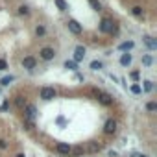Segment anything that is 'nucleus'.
<instances>
[{
    "label": "nucleus",
    "instance_id": "obj_22",
    "mask_svg": "<svg viewBox=\"0 0 157 157\" xmlns=\"http://www.w3.org/2000/svg\"><path fill=\"white\" fill-rule=\"evenodd\" d=\"M35 33H37V35H44V33H46V28H44V26H37V28H35Z\"/></svg>",
    "mask_w": 157,
    "mask_h": 157
},
{
    "label": "nucleus",
    "instance_id": "obj_4",
    "mask_svg": "<svg viewBox=\"0 0 157 157\" xmlns=\"http://www.w3.org/2000/svg\"><path fill=\"white\" fill-rule=\"evenodd\" d=\"M67 26H68V30L74 33V35H80L82 32H83V28H82V24L78 22V21H68L67 22Z\"/></svg>",
    "mask_w": 157,
    "mask_h": 157
},
{
    "label": "nucleus",
    "instance_id": "obj_17",
    "mask_svg": "<svg viewBox=\"0 0 157 157\" xmlns=\"http://www.w3.org/2000/svg\"><path fill=\"white\" fill-rule=\"evenodd\" d=\"M11 82H13V76H6V78H2V82H0V85H4V87H6V85H10Z\"/></svg>",
    "mask_w": 157,
    "mask_h": 157
},
{
    "label": "nucleus",
    "instance_id": "obj_27",
    "mask_svg": "<svg viewBox=\"0 0 157 157\" xmlns=\"http://www.w3.org/2000/svg\"><path fill=\"white\" fill-rule=\"evenodd\" d=\"M146 109H148V111H155V109H157V104H155V102H150V104L146 105Z\"/></svg>",
    "mask_w": 157,
    "mask_h": 157
},
{
    "label": "nucleus",
    "instance_id": "obj_21",
    "mask_svg": "<svg viewBox=\"0 0 157 157\" xmlns=\"http://www.w3.org/2000/svg\"><path fill=\"white\" fill-rule=\"evenodd\" d=\"M91 68H93V70H100V68H102V61H93V63H91Z\"/></svg>",
    "mask_w": 157,
    "mask_h": 157
},
{
    "label": "nucleus",
    "instance_id": "obj_28",
    "mask_svg": "<svg viewBox=\"0 0 157 157\" xmlns=\"http://www.w3.org/2000/svg\"><path fill=\"white\" fill-rule=\"evenodd\" d=\"M8 68V63H6V59H0V70H6Z\"/></svg>",
    "mask_w": 157,
    "mask_h": 157
},
{
    "label": "nucleus",
    "instance_id": "obj_3",
    "mask_svg": "<svg viewBox=\"0 0 157 157\" xmlns=\"http://www.w3.org/2000/svg\"><path fill=\"white\" fill-rule=\"evenodd\" d=\"M113 28H115V24H113L111 19H102V22H100V32H104V33H113Z\"/></svg>",
    "mask_w": 157,
    "mask_h": 157
},
{
    "label": "nucleus",
    "instance_id": "obj_23",
    "mask_svg": "<svg viewBox=\"0 0 157 157\" xmlns=\"http://www.w3.org/2000/svg\"><path fill=\"white\" fill-rule=\"evenodd\" d=\"M153 89V83L151 82H144V93H150Z\"/></svg>",
    "mask_w": 157,
    "mask_h": 157
},
{
    "label": "nucleus",
    "instance_id": "obj_10",
    "mask_svg": "<svg viewBox=\"0 0 157 157\" xmlns=\"http://www.w3.org/2000/svg\"><path fill=\"white\" fill-rule=\"evenodd\" d=\"M83 57H85V48H83V46H78V48L74 50V63H80Z\"/></svg>",
    "mask_w": 157,
    "mask_h": 157
},
{
    "label": "nucleus",
    "instance_id": "obj_14",
    "mask_svg": "<svg viewBox=\"0 0 157 157\" xmlns=\"http://www.w3.org/2000/svg\"><path fill=\"white\" fill-rule=\"evenodd\" d=\"M89 4L93 6V10H94V11H100V10H102V4L98 2V0H89Z\"/></svg>",
    "mask_w": 157,
    "mask_h": 157
},
{
    "label": "nucleus",
    "instance_id": "obj_29",
    "mask_svg": "<svg viewBox=\"0 0 157 157\" xmlns=\"http://www.w3.org/2000/svg\"><path fill=\"white\" fill-rule=\"evenodd\" d=\"M6 148H8V142L4 139H0V150H6Z\"/></svg>",
    "mask_w": 157,
    "mask_h": 157
},
{
    "label": "nucleus",
    "instance_id": "obj_13",
    "mask_svg": "<svg viewBox=\"0 0 157 157\" xmlns=\"http://www.w3.org/2000/svg\"><path fill=\"white\" fill-rule=\"evenodd\" d=\"M56 6H57L61 11H67V10H68V4L65 2V0H56Z\"/></svg>",
    "mask_w": 157,
    "mask_h": 157
},
{
    "label": "nucleus",
    "instance_id": "obj_31",
    "mask_svg": "<svg viewBox=\"0 0 157 157\" xmlns=\"http://www.w3.org/2000/svg\"><path fill=\"white\" fill-rule=\"evenodd\" d=\"M15 157H26V155H24V153H17Z\"/></svg>",
    "mask_w": 157,
    "mask_h": 157
},
{
    "label": "nucleus",
    "instance_id": "obj_24",
    "mask_svg": "<svg viewBox=\"0 0 157 157\" xmlns=\"http://www.w3.org/2000/svg\"><path fill=\"white\" fill-rule=\"evenodd\" d=\"M98 150H100V144H96V142L89 144V151H98Z\"/></svg>",
    "mask_w": 157,
    "mask_h": 157
},
{
    "label": "nucleus",
    "instance_id": "obj_16",
    "mask_svg": "<svg viewBox=\"0 0 157 157\" xmlns=\"http://www.w3.org/2000/svg\"><path fill=\"white\" fill-rule=\"evenodd\" d=\"M131 48H133V41H126L120 44V50H131Z\"/></svg>",
    "mask_w": 157,
    "mask_h": 157
},
{
    "label": "nucleus",
    "instance_id": "obj_32",
    "mask_svg": "<svg viewBox=\"0 0 157 157\" xmlns=\"http://www.w3.org/2000/svg\"><path fill=\"white\" fill-rule=\"evenodd\" d=\"M139 157H148V155H139Z\"/></svg>",
    "mask_w": 157,
    "mask_h": 157
},
{
    "label": "nucleus",
    "instance_id": "obj_25",
    "mask_svg": "<svg viewBox=\"0 0 157 157\" xmlns=\"http://www.w3.org/2000/svg\"><path fill=\"white\" fill-rule=\"evenodd\" d=\"M142 63H144L146 67H150V65H151V56H144V57H142Z\"/></svg>",
    "mask_w": 157,
    "mask_h": 157
},
{
    "label": "nucleus",
    "instance_id": "obj_20",
    "mask_svg": "<svg viewBox=\"0 0 157 157\" xmlns=\"http://www.w3.org/2000/svg\"><path fill=\"white\" fill-rule=\"evenodd\" d=\"M65 68H68V70H76V63H74V61H65Z\"/></svg>",
    "mask_w": 157,
    "mask_h": 157
},
{
    "label": "nucleus",
    "instance_id": "obj_6",
    "mask_svg": "<svg viewBox=\"0 0 157 157\" xmlns=\"http://www.w3.org/2000/svg\"><path fill=\"white\" fill-rule=\"evenodd\" d=\"M35 65H37V61H35V57H32V56H26V57L22 59V67H24L26 70H33Z\"/></svg>",
    "mask_w": 157,
    "mask_h": 157
},
{
    "label": "nucleus",
    "instance_id": "obj_9",
    "mask_svg": "<svg viewBox=\"0 0 157 157\" xmlns=\"http://www.w3.org/2000/svg\"><path fill=\"white\" fill-rule=\"evenodd\" d=\"M96 98H98L104 105H111V104H113V98H111L109 94H105V93H100V91H98V93H96Z\"/></svg>",
    "mask_w": 157,
    "mask_h": 157
},
{
    "label": "nucleus",
    "instance_id": "obj_8",
    "mask_svg": "<svg viewBox=\"0 0 157 157\" xmlns=\"http://www.w3.org/2000/svg\"><path fill=\"white\" fill-rule=\"evenodd\" d=\"M35 113H37V109H35L33 104L26 105V109H24V117H26V120H33V118H35Z\"/></svg>",
    "mask_w": 157,
    "mask_h": 157
},
{
    "label": "nucleus",
    "instance_id": "obj_30",
    "mask_svg": "<svg viewBox=\"0 0 157 157\" xmlns=\"http://www.w3.org/2000/svg\"><path fill=\"white\" fill-rule=\"evenodd\" d=\"M131 78H133V80H139V72H137V70L131 72Z\"/></svg>",
    "mask_w": 157,
    "mask_h": 157
},
{
    "label": "nucleus",
    "instance_id": "obj_15",
    "mask_svg": "<svg viewBox=\"0 0 157 157\" xmlns=\"http://www.w3.org/2000/svg\"><path fill=\"white\" fill-rule=\"evenodd\" d=\"M131 13H133V15H135V17H140V15H142V13H144V10H142V8H140V6H135V8H133V10H131Z\"/></svg>",
    "mask_w": 157,
    "mask_h": 157
},
{
    "label": "nucleus",
    "instance_id": "obj_7",
    "mask_svg": "<svg viewBox=\"0 0 157 157\" xmlns=\"http://www.w3.org/2000/svg\"><path fill=\"white\" fill-rule=\"evenodd\" d=\"M117 131V122L113 120V118H109L107 122H105V126H104V133L105 135H113Z\"/></svg>",
    "mask_w": 157,
    "mask_h": 157
},
{
    "label": "nucleus",
    "instance_id": "obj_19",
    "mask_svg": "<svg viewBox=\"0 0 157 157\" xmlns=\"http://www.w3.org/2000/svg\"><path fill=\"white\" fill-rule=\"evenodd\" d=\"M19 15H30L28 6H21V8H19Z\"/></svg>",
    "mask_w": 157,
    "mask_h": 157
},
{
    "label": "nucleus",
    "instance_id": "obj_12",
    "mask_svg": "<svg viewBox=\"0 0 157 157\" xmlns=\"http://www.w3.org/2000/svg\"><path fill=\"white\" fill-rule=\"evenodd\" d=\"M144 43H146V44H148V48H151V50H153V48H157V43L153 41V37H148V35H146V37H144Z\"/></svg>",
    "mask_w": 157,
    "mask_h": 157
},
{
    "label": "nucleus",
    "instance_id": "obj_2",
    "mask_svg": "<svg viewBox=\"0 0 157 157\" xmlns=\"http://www.w3.org/2000/svg\"><path fill=\"white\" fill-rule=\"evenodd\" d=\"M41 98H43L44 102L54 100V98H56V89H54V87H43V89H41Z\"/></svg>",
    "mask_w": 157,
    "mask_h": 157
},
{
    "label": "nucleus",
    "instance_id": "obj_1",
    "mask_svg": "<svg viewBox=\"0 0 157 157\" xmlns=\"http://www.w3.org/2000/svg\"><path fill=\"white\" fill-rule=\"evenodd\" d=\"M39 57H41L43 61H52V59L56 57V50L50 48V46H44V48L39 50Z\"/></svg>",
    "mask_w": 157,
    "mask_h": 157
},
{
    "label": "nucleus",
    "instance_id": "obj_26",
    "mask_svg": "<svg viewBox=\"0 0 157 157\" xmlns=\"http://www.w3.org/2000/svg\"><path fill=\"white\" fill-rule=\"evenodd\" d=\"M17 105L19 107H24L26 105V100H22V96H17Z\"/></svg>",
    "mask_w": 157,
    "mask_h": 157
},
{
    "label": "nucleus",
    "instance_id": "obj_5",
    "mask_svg": "<svg viewBox=\"0 0 157 157\" xmlns=\"http://www.w3.org/2000/svg\"><path fill=\"white\" fill-rule=\"evenodd\" d=\"M56 150H57V153H61V155H70L72 146L67 144V142H57V144H56Z\"/></svg>",
    "mask_w": 157,
    "mask_h": 157
},
{
    "label": "nucleus",
    "instance_id": "obj_11",
    "mask_svg": "<svg viewBox=\"0 0 157 157\" xmlns=\"http://www.w3.org/2000/svg\"><path fill=\"white\" fill-rule=\"evenodd\" d=\"M120 65H122V67H129V65H131V54H122Z\"/></svg>",
    "mask_w": 157,
    "mask_h": 157
},
{
    "label": "nucleus",
    "instance_id": "obj_18",
    "mask_svg": "<svg viewBox=\"0 0 157 157\" xmlns=\"http://www.w3.org/2000/svg\"><path fill=\"white\" fill-rule=\"evenodd\" d=\"M131 93H133V94H140V93H142V89H140V85H137V83H133V85H131Z\"/></svg>",
    "mask_w": 157,
    "mask_h": 157
}]
</instances>
